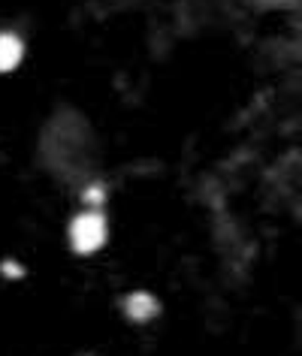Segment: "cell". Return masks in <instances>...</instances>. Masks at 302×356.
I'll use <instances>...</instances> for the list:
<instances>
[{"label":"cell","mask_w":302,"mask_h":356,"mask_svg":"<svg viewBox=\"0 0 302 356\" xmlns=\"http://www.w3.org/2000/svg\"><path fill=\"white\" fill-rule=\"evenodd\" d=\"M121 308L124 314H127L133 323H148V320H154L157 314H161V305H157V299L151 296V293H127V296L121 299Z\"/></svg>","instance_id":"obj_2"},{"label":"cell","mask_w":302,"mask_h":356,"mask_svg":"<svg viewBox=\"0 0 302 356\" xmlns=\"http://www.w3.org/2000/svg\"><path fill=\"white\" fill-rule=\"evenodd\" d=\"M106 238H109V220L103 209H82L67 227V242L79 257L97 254L106 245Z\"/></svg>","instance_id":"obj_1"},{"label":"cell","mask_w":302,"mask_h":356,"mask_svg":"<svg viewBox=\"0 0 302 356\" xmlns=\"http://www.w3.org/2000/svg\"><path fill=\"white\" fill-rule=\"evenodd\" d=\"M24 60V40L15 31H0V73H13Z\"/></svg>","instance_id":"obj_3"}]
</instances>
